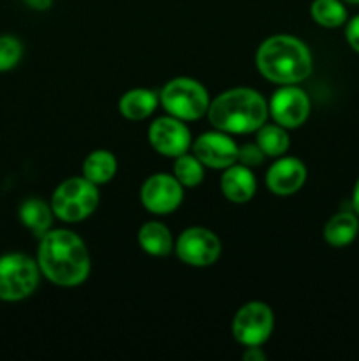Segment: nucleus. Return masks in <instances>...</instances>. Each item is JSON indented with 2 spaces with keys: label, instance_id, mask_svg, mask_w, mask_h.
<instances>
[{
  "label": "nucleus",
  "instance_id": "f257e3e1",
  "mask_svg": "<svg viewBox=\"0 0 359 361\" xmlns=\"http://www.w3.org/2000/svg\"><path fill=\"white\" fill-rule=\"evenodd\" d=\"M37 264L49 282L62 288L83 284L90 275V254L87 245L69 229H49L41 236Z\"/></svg>",
  "mask_w": 359,
  "mask_h": 361
},
{
  "label": "nucleus",
  "instance_id": "f03ea898",
  "mask_svg": "<svg viewBox=\"0 0 359 361\" xmlns=\"http://www.w3.org/2000/svg\"><path fill=\"white\" fill-rule=\"evenodd\" d=\"M259 73L277 85H298L312 74L313 60L301 39L280 34L266 39L256 55Z\"/></svg>",
  "mask_w": 359,
  "mask_h": 361
},
{
  "label": "nucleus",
  "instance_id": "7ed1b4c3",
  "mask_svg": "<svg viewBox=\"0 0 359 361\" xmlns=\"http://www.w3.org/2000/svg\"><path fill=\"white\" fill-rule=\"evenodd\" d=\"M267 102L253 88H231L210 102L208 118L215 129L227 134L257 133L266 123Z\"/></svg>",
  "mask_w": 359,
  "mask_h": 361
},
{
  "label": "nucleus",
  "instance_id": "20e7f679",
  "mask_svg": "<svg viewBox=\"0 0 359 361\" xmlns=\"http://www.w3.org/2000/svg\"><path fill=\"white\" fill-rule=\"evenodd\" d=\"M99 190L95 183L83 176H74L56 187L51 197V210L63 222H81L90 217L99 207Z\"/></svg>",
  "mask_w": 359,
  "mask_h": 361
},
{
  "label": "nucleus",
  "instance_id": "39448f33",
  "mask_svg": "<svg viewBox=\"0 0 359 361\" xmlns=\"http://www.w3.org/2000/svg\"><path fill=\"white\" fill-rule=\"evenodd\" d=\"M160 102L171 116L192 122L204 116L210 108V95L192 78H175L160 92Z\"/></svg>",
  "mask_w": 359,
  "mask_h": 361
},
{
  "label": "nucleus",
  "instance_id": "423d86ee",
  "mask_svg": "<svg viewBox=\"0 0 359 361\" xmlns=\"http://www.w3.org/2000/svg\"><path fill=\"white\" fill-rule=\"evenodd\" d=\"M37 261L20 252L0 257V300L20 302L28 298L39 286Z\"/></svg>",
  "mask_w": 359,
  "mask_h": 361
},
{
  "label": "nucleus",
  "instance_id": "0eeeda50",
  "mask_svg": "<svg viewBox=\"0 0 359 361\" xmlns=\"http://www.w3.org/2000/svg\"><path fill=\"white\" fill-rule=\"evenodd\" d=\"M273 324V312L266 303H245L232 319V337L245 348L263 345L271 337Z\"/></svg>",
  "mask_w": 359,
  "mask_h": 361
},
{
  "label": "nucleus",
  "instance_id": "6e6552de",
  "mask_svg": "<svg viewBox=\"0 0 359 361\" xmlns=\"http://www.w3.org/2000/svg\"><path fill=\"white\" fill-rule=\"evenodd\" d=\"M176 256L189 267L204 268L217 263L222 243L213 231L206 228H189L176 242Z\"/></svg>",
  "mask_w": 359,
  "mask_h": 361
},
{
  "label": "nucleus",
  "instance_id": "1a4fd4ad",
  "mask_svg": "<svg viewBox=\"0 0 359 361\" xmlns=\"http://www.w3.org/2000/svg\"><path fill=\"white\" fill-rule=\"evenodd\" d=\"M183 201V185L175 175L157 173L141 187V203L155 215H168L178 210Z\"/></svg>",
  "mask_w": 359,
  "mask_h": 361
},
{
  "label": "nucleus",
  "instance_id": "9d476101",
  "mask_svg": "<svg viewBox=\"0 0 359 361\" xmlns=\"http://www.w3.org/2000/svg\"><path fill=\"white\" fill-rule=\"evenodd\" d=\"M270 113L278 126L285 129L301 127L310 116V99L296 85H282L270 101Z\"/></svg>",
  "mask_w": 359,
  "mask_h": 361
},
{
  "label": "nucleus",
  "instance_id": "9b49d317",
  "mask_svg": "<svg viewBox=\"0 0 359 361\" xmlns=\"http://www.w3.org/2000/svg\"><path fill=\"white\" fill-rule=\"evenodd\" d=\"M148 141L160 155L175 159L187 154L192 145L190 130L183 120L176 116H162L155 120L148 129Z\"/></svg>",
  "mask_w": 359,
  "mask_h": 361
},
{
  "label": "nucleus",
  "instance_id": "f8f14e48",
  "mask_svg": "<svg viewBox=\"0 0 359 361\" xmlns=\"http://www.w3.org/2000/svg\"><path fill=\"white\" fill-rule=\"evenodd\" d=\"M238 145L227 133H204L194 141V155L204 168L225 169L238 161Z\"/></svg>",
  "mask_w": 359,
  "mask_h": 361
},
{
  "label": "nucleus",
  "instance_id": "ddd939ff",
  "mask_svg": "<svg viewBox=\"0 0 359 361\" xmlns=\"http://www.w3.org/2000/svg\"><path fill=\"white\" fill-rule=\"evenodd\" d=\"M306 182V168L299 159H278L266 173V185L275 196H292Z\"/></svg>",
  "mask_w": 359,
  "mask_h": 361
},
{
  "label": "nucleus",
  "instance_id": "4468645a",
  "mask_svg": "<svg viewBox=\"0 0 359 361\" xmlns=\"http://www.w3.org/2000/svg\"><path fill=\"white\" fill-rule=\"evenodd\" d=\"M222 194L232 203H246L256 196L257 182L252 169L243 164H232L224 169L220 180Z\"/></svg>",
  "mask_w": 359,
  "mask_h": 361
},
{
  "label": "nucleus",
  "instance_id": "2eb2a0df",
  "mask_svg": "<svg viewBox=\"0 0 359 361\" xmlns=\"http://www.w3.org/2000/svg\"><path fill=\"white\" fill-rule=\"evenodd\" d=\"M158 97L148 88H132L120 97L118 109L127 120L139 122L148 118L157 109Z\"/></svg>",
  "mask_w": 359,
  "mask_h": 361
},
{
  "label": "nucleus",
  "instance_id": "dca6fc26",
  "mask_svg": "<svg viewBox=\"0 0 359 361\" xmlns=\"http://www.w3.org/2000/svg\"><path fill=\"white\" fill-rule=\"evenodd\" d=\"M359 233V217L351 212H340V214L333 215L324 226V240L329 243L331 247H341L351 245L355 240Z\"/></svg>",
  "mask_w": 359,
  "mask_h": 361
},
{
  "label": "nucleus",
  "instance_id": "f3484780",
  "mask_svg": "<svg viewBox=\"0 0 359 361\" xmlns=\"http://www.w3.org/2000/svg\"><path fill=\"white\" fill-rule=\"evenodd\" d=\"M137 242L141 249L155 257H164L172 252V236L165 224L157 221L146 222L137 233Z\"/></svg>",
  "mask_w": 359,
  "mask_h": 361
},
{
  "label": "nucleus",
  "instance_id": "a211bd4d",
  "mask_svg": "<svg viewBox=\"0 0 359 361\" xmlns=\"http://www.w3.org/2000/svg\"><path fill=\"white\" fill-rule=\"evenodd\" d=\"M20 221L34 236L41 238L51 229L53 210L51 204L44 203L37 197L23 201L20 207Z\"/></svg>",
  "mask_w": 359,
  "mask_h": 361
},
{
  "label": "nucleus",
  "instance_id": "6ab92c4d",
  "mask_svg": "<svg viewBox=\"0 0 359 361\" xmlns=\"http://www.w3.org/2000/svg\"><path fill=\"white\" fill-rule=\"evenodd\" d=\"M116 157L109 150H95L84 159L83 176L95 185L111 182L116 175Z\"/></svg>",
  "mask_w": 359,
  "mask_h": 361
},
{
  "label": "nucleus",
  "instance_id": "aec40b11",
  "mask_svg": "<svg viewBox=\"0 0 359 361\" xmlns=\"http://www.w3.org/2000/svg\"><path fill=\"white\" fill-rule=\"evenodd\" d=\"M256 143L259 145L266 157H280L289 150L291 137H289L285 127L278 126V123H264L257 130Z\"/></svg>",
  "mask_w": 359,
  "mask_h": 361
},
{
  "label": "nucleus",
  "instance_id": "412c9836",
  "mask_svg": "<svg viewBox=\"0 0 359 361\" xmlns=\"http://www.w3.org/2000/svg\"><path fill=\"white\" fill-rule=\"evenodd\" d=\"M310 14L313 21L324 28H338L347 23L344 0H313Z\"/></svg>",
  "mask_w": 359,
  "mask_h": 361
},
{
  "label": "nucleus",
  "instance_id": "4be33fe9",
  "mask_svg": "<svg viewBox=\"0 0 359 361\" xmlns=\"http://www.w3.org/2000/svg\"><path fill=\"white\" fill-rule=\"evenodd\" d=\"M175 178L183 187H197L204 178L203 162L196 155H180L175 162Z\"/></svg>",
  "mask_w": 359,
  "mask_h": 361
},
{
  "label": "nucleus",
  "instance_id": "5701e85b",
  "mask_svg": "<svg viewBox=\"0 0 359 361\" xmlns=\"http://www.w3.org/2000/svg\"><path fill=\"white\" fill-rule=\"evenodd\" d=\"M23 56V46L14 35H0V73L14 69Z\"/></svg>",
  "mask_w": 359,
  "mask_h": 361
},
{
  "label": "nucleus",
  "instance_id": "b1692460",
  "mask_svg": "<svg viewBox=\"0 0 359 361\" xmlns=\"http://www.w3.org/2000/svg\"><path fill=\"white\" fill-rule=\"evenodd\" d=\"M264 152L260 150L257 143H246L243 147L238 148V161L239 164L246 166V168H257L264 162Z\"/></svg>",
  "mask_w": 359,
  "mask_h": 361
},
{
  "label": "nucleus",
  "instance_id": "393cba45",
  "mask_svg": "<svg viewBox=\"0 0 359 361\" xmlns=\"http://www.w3.org/2000/svg\"><path fill=\"white\" fill-rule=\"evenodd\" d=\"M345 37H347L348 46L355 53H359V14L348 20L347 28H345Z\"/></svg>",
  "mask_w": 359,
  "mask_h": 361
},
{
  "label": "nucleus",
  "instance_id": "a878e982",
  "mask_svg": "<svg viewBox=\"0 0 359 361\" xmlns=\"http://www.w3.org/2000/svg\"><path fill=\"white\" fill-rule=\"evenodd\" d=\"M243 360L245 361H266V353L260 349V345H250L246 351L243 353Z\"/></svg>",
  "mask_w": 359,
  "mask_h": 361
},
{
  "label": "nucleus",
  "instance_id": "bb28decb",
  "mask_svg": "<svg viewBox=\"0 0 359 361\" xmlns=\"http://www.w3.org/2000/svg\"><path fill=\"white\" fill-rule=\"evenodd\" d=\"M25 4L35 11H46L51 7L53 0H25Z\"/></svg>",
  "mask_w": 359,
  "mask_h": 361
},
{
  "label": "nucleus",
  "instance_id": "cd10ccee",
  "mask_svg": "<svg viewBox=\"0 0 359 361\" xmlns=\"http://www.w3.org/2000/svg\"><path fill=\"white\" fill-rule=\"evenodd\" d=\"M352 208H354V214L359 217V178L354 185V192H352Z\"/></svg>",
  "mask_w": 359,
  "mask_h": 361
},
{
  "label": "nucleus",
  "instance_id": "c85d7f7f",
  "mask_svg": "<svg viewBox=\"0 0 359 361\" xmlns=\"http://www.w3.org/2000/svg\"><path fill=\"white\" fill-rule=\"evenodd\" d=\"M344 2H347V4H359V0H344Z\"/></svg>",
  "mask_w": 359,
  "mask_h": 361
}]
</instances>
